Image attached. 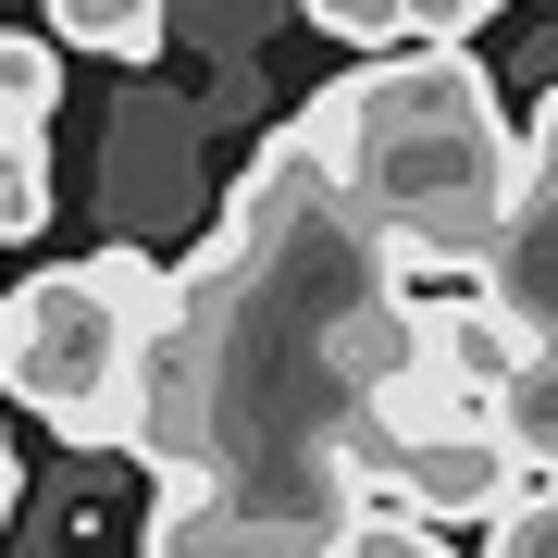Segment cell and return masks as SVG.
Returning <instances> with one entry per match:
<instances>
[{"mask_svg": "<svg viewBox=\"0 0 558 558\" xmlns=\"http://www.w3.org/2000/svg\"><path fill=\"white\" fill-rule=\"evenodd\" d=\"M299 124V149L348 186L385 236L484 260L521 211V137L497 112V75L472 62V38H410L373 50L348 87H323Z\"/></svg>", "mask_w": 558, "mask_h": 558, "instance_id": "7a4b0ae2", "label": "cell"}, {"mask_svg": "<svg viewBox=\"0 0 558 558\" xmlns=\"http://www.w3.org/2000/svg\"><path fill=\"white\" fill-rule=\"evenodd\" d=\"M50 223V112H0V236Z\"/></svg>", "mask_w": 558, "mask_h": 558, "instance_id": "5b68a950", "label": "cell"}, {"mask_svg": "<svg viewBox=\"0 0 558 558\" xmlns=\"http://www.w3.org/2000/svg\"><path fill=\"white\" fill-rule=\"evenodd\" d=\"M323 558H459V546H447L422 509H398V497H360L336 534H323Z\"/></svg>", "mask_w": 558, "mask_h": 558, "instance_id": "8992f818", "label": "cell"}, {"mask_svg": "<svg viewBox=\"0 0 558 558\" xmlns=\"http://www.w3.org/2000/svg\"><path fill=\"white\" fill-rule=\"evenodd\" d=\"M422 360L385 223L274 124L211 248L161 274L137 336V447L161 472L149 558H323L360 509L373 398Z\"/></svg>", "mask_w": 558, "mask_h": 558, "instance_id": "6da1fadb", "label": "cell"}, {"mask_svg": "<svg viewBox=\"0 0 558 558\" xmlns=\"http://www.w3.org/2000/svg\"><path fill=\"white\" fill-rule=\"evenodd\" d=\"M0 534H13V447H0Z\"/></svg>", "mask_w": 558, "mask_h": 558, "instance_id": "8fae6325", "label": "cell"}, {"mask_svg": "<svg viewBox=\"0 0 558 558\" xmlns=\"http://www.w3.org/2000/svg\"><path fill=\"white\" fill-rule=\"evenodd\" d=\"M521 186H558V87H546V112H534V137H521Z\"/></svg>", "mask_w": 558, "mask_h": 558, "instance_id": "30bf717a", "label": "cell"}, {"mask_svg": "<svg viewBox=\"0 0 558 558\" xmlns=\"http://www.w3.org/2000/svg\"><path fill=\"white\" fill-rule=\"evenodd\" d=\"M161 25H174V0H50L38 38L50 50H100V62H149Z\"/></svg>", "mask_w": 558, "mask_h": 558, "instance_id": "277c9868", "label": "cell"}, {"mask_svg": "<svg viewBox=\"0 0 558 558\" xmlns=\"http://www.w3.org/2000/svg\"><path fill=\"white\" fill-rule=\"evenodd\" d=\"M161 311V260L124 236L100 260L0 286V398L38 410L62 447H124L137 435V336Z\"/></svg>", "mask_w": 558, "mask_h": 558, "instance_id": "3957f363", "label": "cell"}, {"mask_svg": "<svg viewBox=\"0 0 558 558\" xmlns=\"http://www.w3.org/2000/svg\"><path fill=\"white\" fill-rule=\"evenodd\" d=\"M299 13L323 25V38H348V50H410V13H398V0H299Z\"/></svg>", "mask_w": 558, "mask_h": 558, "instance_id": "ba28073f", "label": "cell"}, {"mask_svg": "<svg viewBox=\"0 0 558 558\" xmlns=\"http://www.w3.org/2000/svg\"><path fill=\"white\" fill-rule=\"evenodd\" d=\"M0 112H62V50L38 25H0Z\"/></svg>", "mask_w": 558, "mask_h": 558, "instance_id": "52a82bcc", "label": "cell"}, {"mask_svg": "<svg viewBox=\"0 0 558 558\" xmlns=\"http://www.w3.org/2000/svg\"><path fill=\"white\" fill-rule=\"evenodd\" d=\"M410 13V38H472L484 13H509V0H398Z\"/></svg>", "mask_w": 558, "mask_h": 558, "instance_id": "9c48e42d", "label": "cell"}]
</instances>
